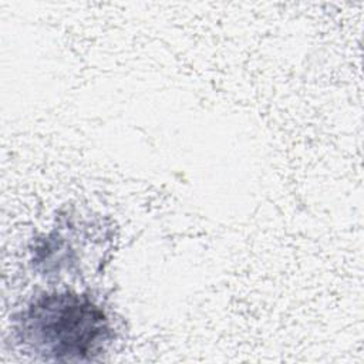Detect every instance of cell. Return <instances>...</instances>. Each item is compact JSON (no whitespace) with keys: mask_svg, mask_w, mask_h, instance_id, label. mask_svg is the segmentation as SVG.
<instances>
[{"mask_svg":"<svg viewBox=\"0 0 364 364\" xmlns=\"http://www.w3.org/2000/svg\"><path fill=\"white\" fill-rule=\"evenodd\" d=\"M21 348L43 361L95 360L112 338L105 311L88 296L73 291L43 293L14 317Z\"/></svg>","mask_w":364,"mask_h":364,"instance_id":"cell-1","label":"cell"}]
</instances>
